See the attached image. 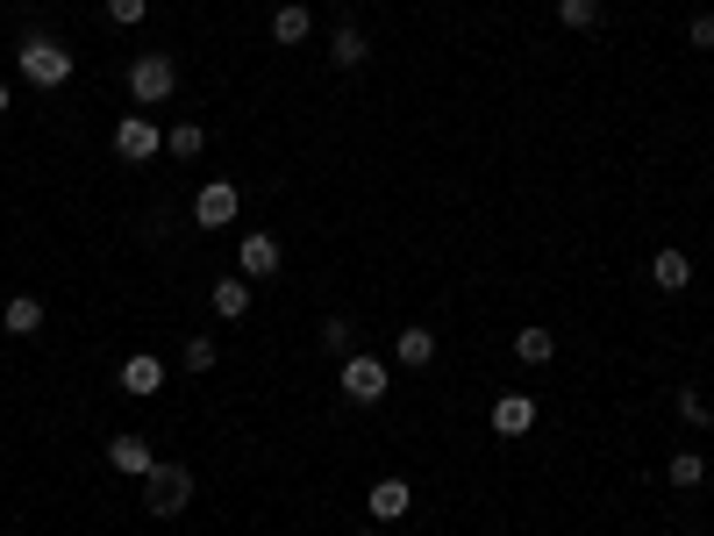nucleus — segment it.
<instances>
[{"label": "nucleus", "instance_id": "423d86ee", "mask_svg": "<svg viewBox=\"0 0 714 536\" xmlns=\"http://www.w3.org/2000/svg\"><path fill=\"white\" fill-rule=\"evenodd\" d=\"M115 151L129 157V165H143V157H157V151H165V137H157V122L122 115V122H115Z\"/></svg>", "mask_w": 714, "mask_h": 536}, {"label": "nucleus", "instance_id": "f03ea898", "mask_svg": "<svg viewBox=\"0 0 714 536\" xmlns=\"http://www.w3.org/2000/svg\"><path fill=\"white\" fill-rule=\"evenodd\" d=\"M22 79H29V87H65L72 79V43L29 36V43H22Z\"/></svg>", "mask_w": 714, "mask_h": 536}, {"label": "nucleus", "instance_id": "393cba45", "mask_svg": "<svg viewBox=\"0 0 714 536\" xmlns=\"http://www.w3.org/2000/svg\"><path fill=\"white\" fill-rule=\"evenodd\" d=\"M686 422H707V400H700V386H679V400H672Z\"/></svg>", "mask_w": 714, "mask_h": 536}, {"label": "nucleus", "instance_id": "4be33fe9", "mask_svg": "<svg viewBox=\"0 0 714 536\" xmlns=\"http://www.w3.org/2000/svg\"><path fill=\"white\" fill-rule=\"evenodd\" d=\"M143 15H151V0H107V22H122V29H137Z\"/></svg>", "mask_w": 714, "mask_h": 536}, {"label": "nucleus", "instance_id": "412c9836", "mask_svg": "<svg viewBox=\"0 0 714 536\" xmlns=\"http://www.w3.org/2000/svg\"><path fill=\"white\" fill-rule=\"evenodd\" d=\"M558 22H564V29H594V22H600V0H558Z\"/></svg>", "mask_w": 714, "mask_h": 536}, {"label": "nucleus", "instance_id": "1a4fd4ad", "mask_svg": "<svg viewBox=\"0 0 714 536\" xmlns=\"http://www.w3.org/2000/svg\"><path fill=\"white\" fill-rule=\"evenodd\" d=\"M122 394H137V400H151V394H165V365L151 358V350H137V358L122 365Z\"/></svg>", "mask_w": 714, "mask_h": 536}, {"label": "nucleus", "instance_id": "20e7f679", "mask_svg": "<svg viewBox=\"0 0 714 536\" xmlns=\"http://www.w3.org/2000/svg\"><path fill=\"white\" fill-rule=\"evenodd\" d=\"M343 394H350L357 408H379V400H386V365L350 350V358H343Z\"/></svg>", "mask_w": 714, "mask_h": 536}, {"label": "nucleus", "instance_id": "f3484780", "mask_svg": "<svg viewBox=\"0 0 714 536\" xmlns=\"http://www.w3.org/2000/svg\"><path fill=\"white\" fill-rule=\"evenodd\" d=\"M8 329H15V336H36V329H43V301L15 294V301H8Z\"/></svg>", "mask_w": 714, "mask_h": 536}, {"label": "nucleus", "instance_id": "6ab92c4d", "mask_svg": "<svg viewBox=\"0 0 714 536\" xmlns=\"http://www.w3.org/2000/svg\"><path fill=\"white\" fill-rule=\"evenodd\" d=\"M165 151H171V157H201V151H207V129H201V122H179V129L165 137Z\"/></svg>", "mask_w": 714, "mask_h": 536}, {"label": "nucleus", "instance_id": "39448f33", "mask_svg": "<svg viewBox=\"0 0 714 536\" xmlns=\"http://www.w3.org/2000/svg\"><path fill=\"white\" fill-rule=\"evenodd\" d=\"M237 215H243V193L229 187V179H207L201 201H193V222H201V229H229Z\"/></svg>", "mask_w": 714, "mask_h": 536}, {"label": "nucleus", "instance_id": "aec40b11", "mask_svg": "<svg viewBox=\"0 0 714 536\" xmlns=\"http://www.w3.org/2000/svg\"><path fill=\"white\" fill-rule=\"evenodd\" d=\"M664 480H672V486H700V480H707V458H700V450H679V458L664 465Z\"/></svg>", "mask_w": 714, "mask_h": 536}, {"label": "nucleus", "instance_id": "bb28decb", "mask_svg": "<svg viewBox=\"0 0 714 536\" xmlns=\"http://www.w3.org/2000/svg\"><path fill=\"white\" fill-rule=\"evenodd\" d=\"M8 101H15V93H8V87H0V115H8Z\"/></svg>", "mask_w": 714, "mask_h": 536}, {"label": "nucleus", "instance_id": "9d476101", "mask_svg": "<svg viewBox=\"0 0 714 536\" xmlns=\"http://www.w3.org/2000/svg\"><path fill=\"white\" fill-rule=\"evenodd\" d=\"M650 286H658V294H686V286H693V258H686V251H658V258H650Z\"/></svg>", "mask_w": 714, "mask_h": 536}, {"label": "nucleus", "instance_id": "dca6fc26", "mask_svg": "<svg viewBox=\"0 0 714 536\" xmlns=\"http://www.w3.org/2000/svg\"><path fill=\"white\" fill-rule=\"evenodd\" d=\"M307 36H315V15H307V8H279L272 15V43H307Z\"/></svg>", "mask_w": 714, "mask_h": 536}, {"label": "nucleus", "instance_id": "b1692460", "mask_svg": "<svg viewBox=\"0 0 714 536\" xmlns=\"http://www.w3.org/2000/svg\"><path fill=\"white\" fill-rule=\"evenodd\" d=\"M187 372H215V344L207 336H187Z\"/></svg>", "mask_w": 714, "mask_h": 536}, {"label": "nucleus", "instance_id": "ddd939ff", "mask_svg": "<svg viewBox=\"0 0 714 536\" xmlns=\"http://www.w3.org/2000/svg\"><path fill=\"white\" fill-rule=\"evenodd\" d=\"M207 308H215L221 322H243V315H251V279H215Z\"/></svg>", "mask_w": 714, "mask_h": 536}, {"label": "nucleus", "instance_id": "2eb2a0df", "mask_svg": "<svg viewBox=\"0 0 714 536\" xmlns=\"http://www.w3.org/2000/svg\"><path fill=\"white\" fill-rule=\"evenodd\" d=\"M514 358H522V365H550V358H558V336H550V329H514Z\"/></svg>", "mask_w": 714, "mask_h": 536}, {"label": "nucleus", "instance_id": "5701e85b", "mask_svg": "<svg viewBox=\"0 0 714 536\" xmlns=\"http://www.w3.org/2000/svg\"><path fill=\"white\" fill-rule=\"evenodd\" d=\"M322 344L336 350V358H350V322H343V315H329V322H322Z\"/></svg>", "mask_w": 714, "mask_h": 536}, {"label": "nucleus", "instance_id": "cd10ccee", "mask_svg": "<svg viewBox=\"0 0 714 536\" xmlns=\"http://www.w3.org/2000/svg\"><path fill=\"white\" fill-rule=\"evenodd\" d=\"M357 536H372V529H357Z\"/></svg>", "mask_w": 714, "mask_h": 536}, {"label": "nucleus", "instance_id": "a211bd4d", "mask_svg": "<svg viewBox=\"0 0 714 536\" xmlns=\"http://www.w3.org/2000/svg\"><path fill=\"white\" fill-rule=\"evenodd\" d=\"M365 51H372V43H365L357 29H336V36H329V65H343V72L365 65Z\"/></svg>", "mask_w": 714, "mask_h": 536}, {"label": "nucleus", "instance_id": "9b49d317", "mask_svg": "<svg viewBox=\"0 0 714 536\" xmlns=\"http://www.w3.org/2000/svg\"><path fill=\"white\" fill-rule=\"evenodd\" d=\"M536 430V400L528 394H500L494 400V436H528Z\"/></svg>", "mask_w": 714, "mask_h": 536}, {"label": "nucleus", "instance_id": "f257e3e1", "mask_svg": "<svg viewBox=\"0 0 714 536\" xmlns=\"http://www.w3.org/2000/svg\"><path fill=\"white\" fill-rule=\"evenodd\" d=\"M187 501H193V472H187V465H165V458H157L151 480H143V508H151L157 522H171V515H187Z\"/></svg>", "mask_w": 714, "mask_h": 536}, {"label": "nucleus", "instance_id": "a878e982", "mask_svg": "<svg viewBox=\"0 0 714 536\" xmlns=\"http://www.w3.org/2000/svg\"><path fill=\"white\" fill-rule=\"evenodd\" d=\"M700 43V51H714V15H693V29H686Z\"/></svg>", "mask_w": 714, "mask_h": 536}, {"label": "nucleus", "instance_id": "4468645a", "mask_svg": "<svg viewBox=\"0 0 714 536\" xmlns=\"http://www.w3.org/2000/svg\"><path fill=\"white\" fill-rule=\"evenodd\" d=\"M393 358L415 365V372H422V365H436V329H400V336H393Z\"/></svg>", "mask_w": 714, "mask_h": 536}, {"label": "nucleus", "instance_id": "f8f14e48", "mask_svg": "<svg viewBox=\"0 0 714 536\" xmlns=\"http://www.w3.org/2000/svg\"><path fill=\"white\" fill-rule=\"evenodd\" d=\"M365 508H372V522H400V515L415 508V486H408V480H379Z\"/></svg>", "mask_w": 714, "mask_h": 536}, {"label": "nucleus", "instance_id": "c85d7f7f", "mask_svg": "<svg viewBox=\"0 0 714 536\" xmlns=\"http://www.w3.org/2000/svg\"><path fill=\"white\" fill-rule=\"evenodd\" d=\"M686 536H700V529H686Z\"/></svg>", "mask_w": 714, "mask_h": 536}, {"label": "nucleus", "instance_id": "0eeeda50", "mask_svg": "<svg viewBox=\"0 0 714 536\" xmlns=\"http://www.w3.org/2000/svg\"><path fill=\"white\" fill-rule=\"evenodd\" d=\"M237 272H243V279H272V272H279V237L251 229V237H243V251H237Z\"/></svg>", "mask_w": 714, "mask_h": 536}, {"label": "nucleus", "instance_id": "7ed1b4c3", "mask_svg": "<svg viewBox=\"0 0 714 536\" xmlns=\"http://www.w3.org/2000/svg\"><path fill=\"white\" fill-rule=\"evenodd\" d=\"M171 87H179V65H171L165 51H143L137 65H129V93H137L143 107H151V101H171Z\"/></svg>", "mask_w": 714, "mask_h": 536}, {"label": "nucleus", "instance_id": "6e6552de", "mask_svg": "<svg viewBox=\"0 0 714 536\" xmlns=\"http://www.w3.org/2000/svg\"><path fill=\"white\" fill-rule=\"evenodd\" d=\"M107 465L129 472V480H151V465H157L151 436H115V444H107Z\"/></svg>", "mask_w": 714, "mask_h": 536}]
</instances>
